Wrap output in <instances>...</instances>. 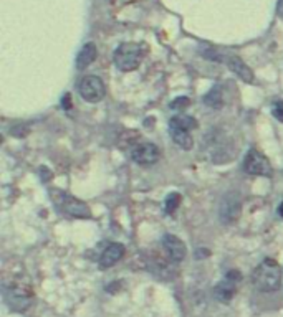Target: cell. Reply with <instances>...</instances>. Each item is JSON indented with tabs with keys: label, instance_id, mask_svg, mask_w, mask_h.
Listing matches in <instances>:
<instances>
[{
	"label": "cell",
	"instance_id": "6da1fadb",
	"mask_svg": "<svg viewBox=\"0 0 283 317\" xmlns=\"http://www.w3.org/2000/svg\"><path fill=\"white\" fill-rule=\"evenodd\" d=\"M282 266L272 258H267L255 267L252 281L258 291L275 292L282 284Z\"/></svg>",
	"mask_w": 283,
	"mask_h": 317
},
{
	"label": "cell",
	"instance_id": "7a4b0ae2",
	"mask_svg": "<svg viewBox=\"0 0 283 317\" xmlns=\"http://www.w3.org/2000/svg\"><path fill=\"white\" fill-rule=\"evenodd\" d=\"M144 52L146 48L141 43H123L114 52V63L121 71H133L141 64Z\"/></svg>",
	"mask_w": 283,
	"mask_h": 317
},
{
	"label": "cell",
	"instance_id": "3957f363",
	"mask_svg": "<svg viewBox=\"0 0 283 317\" xmlns=\"http://www.w3.org/2000/svg\"><path fill=\"white\" fill-rule=\"evenodd\" d=\"M52 195H53L55 205H57L63 213H67V215L74 216V218H89L91 216L88 205L84 202H79L78 198H74L71 195H68V193L60 192V190H53Z\"/></svg>",
	"mask_w": 283,
	"mask_h": 317
},
{
	"label": "cell",
	"instance_id": "277c9868",
	"mask_svg": "<svg viewBox=\"0 0 283 317\" xmlns=\"http://www.w3.org/2000/svg\"><path fill=\"white\" fill-rule=\"evenodd\" d=\"M240 195L237 192H228L227 195H223L220 207H218V218L223 225H232L240 216Z\"/></svg>",
	"mask_w": 283,
	"mask_h": 317
},
{
	"label": "cell",
	"instance_id": "5b68a950",
	"mask_svg": "<svg viewBox=\"0 0 283 317\" xmlns=\"http://www.w3.org/2000/svg\"><path fill=\"white\" fill-rule=\"evenodd\" d=\"M243 168H245V172L250 173V175L270 177L272 172H273L270 160H268L263 154L255 151V149H252V151L247 152L245 160H243Z\"/></svg>",
	"mask_w": 283,
	"mask_h": 317
},
{
	"label": "cell",
	"instance_id": "8992f818",
	"mask_svg": "<svg viewBox=\"0 0 283 317\" xmlns=\"http://www.w3.org/2000/svg\"><path fill=\"white\" fill-rule=\"evenodd\" d=\"M79 94H81V98L88 103L101 101L104 94H106V88H104L103 79L98 76L83 78L81 83H79Z\"/></svg>",
	"mask_w": 283,
	"mask_h": 317
},
{
	"label": "cell",
	"instance_id": "52a82bcc",
	"mask_svg": "<svg viewBox=\"0 0 283 317\" xmlns=\"http://www.w3.org/2000/svg\"><path fill=\"white\" fill-rule=\"evenodd\" d=\"M5 299H7L8 306L15 311H23L28 307V302L32 299V292L25 286H10L5 289Z\"/></svg>",
	"mask_w": 283,
	"mask_h": 317
},
{
	"label": "cell",
	"instance_id": "ba28073f",
	"mask_svg": "<svg viewBox=\"0 0 283 317\" xmlns=\"http://www.w3.org/2000/svg\"><path fill=\"white\" fill-rule=\"evenodd\" d=\"M240 281V272L237 271H230L227 274V277L222 282L213 287V297L218 302H228L235 296V282Z\"/></svg>",
	"mask_w": 283,
	"mask_h": 317
},
{
	"label": "cell",
	"instance_id": "9c48e42d",
	"mask_svg": "<svg viewBox=\"0 0 283 317\" xmlns=\"http://www.w3.org/2000/svg\"><path fill=\"white\" fill-rule=\"evenodd\" d=\"M131 158L139 165H152L157 162L159 158V151L154 144H139L131 151Z\"/></svg>",
	"mask_w": 283,
	"mask_h": 317
},
{
	"label": "cell",
	"instance_id": "30bf717a",
	"mask_svg": "<svg viewBox=\"0 0 283 317\" xmlns=\"http://www.w3.org/2000/svg\"><path fill=\"white\" fill-rule=\"evenodd\" d=\"M162 246H164V250L167 251V255L172 261L181 263L184 258H186L187 248H186V245H184V241L181 240V238H177L174 235H164Z\"/></svg>",
	"mask_w": 283,
	"mask_h": 317
},
{
	"label": "cell",
	"instance_id": "8fae6325",
	"mask_svg": "<svg viewBox=\"0 0 283 317\" xmlns=\"http://www.w3.org/2000/svg\"><path fill=\"white\" fill-rule=\"evenodd\" d=\"M223 61L227 63V66L230 68V71L235 73L237 76L242 79V81H245V83H252L253 81L252 69L248 68L245 63H243L242 58L235 56V54H228V56L223 58Z\"/></svg>",
	"mask_w": 283,
	"mask_h": 317
},
{
	"label": "cell",
	"instance_id": "7c38bea8",
	"mask_svg": "<svg viewBox=\"0 0 283 317\" xmlns=\"http://www.w3.org/2000/svg\"><path fill=\"white\" fill-rule=\"evenodd\" d=\"M123 256H124V245H121V243H111L109 246H106V250L103 251L101 258H99V266H101L103 269L111 267L116 264Z\"/></svg>",
	"mask_w": 283,
	"mask_h": 317
},
{
	"label": "cell",
	"instance_id": "4fadbf2b",
	"mask_svg": "<svg viewBox=\"0 0 283 317\" xmlns=\"http://www.w3.org/2000/svg\"><path fill=\"white\" fill-rule=\"evenodd\" d=\"M94 59H96V47H94V43H86L81 50H79V53L76 56V68L78 69L88 68Z\"/></svg>",
	"mask_w": 283,
	"mask_h": 317
},
{
	"label": "cell",
	"instance_id": "5bb4252c",
	"mask_svg": "<svg viewBox=\"0 0 283 317\" xmlns=\"http://www.w3.org/2000/svg\"><path fill=\"white\" fill-rule=\"evenodd\" d=\"M169 127H171L172 141L181 149H184V151H191L194 147V139L191 136V132L186 131V129H179V127H172V126H169Z\"/></svg>",
	"mask_w": 283,
	"mask_h": 317
},
{
	"label": "cell",
	"instance_id": "9a60e30c",
	"mask_svg": "<svg viewBox=\"0 0 283 317\" xmlns=\"http://www.w3.org/2000/svg\"><path fill=\"white\" fill-rule=\"evenodd\" d=\"M169 126L172 127H179V129H186V131H191V129L197 127V122L194 121V117L189 116H176L169 121Z\"/></svg>",
	"mask_w": 283,
	"mask_h": 317
},
{
	"label": "cell",
	"instance_id": "2e32d148",
	"mask_svg": "<svg viewBox=\"0 0 283 317\" xmlns=\"http://www.w3.org/2000/svg\"><path fill=\"white\" fill-rule=\"evenodd\" d=\"M204 103L207 104V106L211 107H222L223 104V99H222V93H220V88H213L211 93L206 94V98H204Z\"/></svg>",
	"mask_w": 283,
	"mask_h": 317
},
{
	"label": "cell",
	"instance_id": "e0dca14e",
	"mask_svg": "<svg viewBox=\"0 0 283 317\" xmlns=\"http://www.w3.org/2000/svg\"><path fill=\"white\" fill-rule=\"evenodd\" d=\"M182 202V197L181 193H169L167 198H166V211L167 213H174L179 208V205H181Z\"/></svg>",
	"mask_w": 283,
	"mask_h": 317
},
{
	"label": "cell",
	"instance_id": "ac0fdd59",
	"mask_svg": "<svg viewBox=\"0 0 283 317\" xmlns=\"http://www.w3.org/2000/svg\"><path fill=\"white\" fill-rule=\"evenodd\" d=\"M189 104H191V99L182 96V98L174 99V101L171 103V109H182V107H187Z\"/></svg>",
	"mask_w": 283,
	"mask_h": 317
},
{
	"label": "cell",
	"instance_id": "d6986e66",
	"mask_svg": "<svg viewBox=\"0 0 283 317\" xmlns=\"http://www.w3.org/2000/svg\"><path fill=\"white\" fill-rule=\"evenodd\" d=\"M273 116L283 122V104H280V106L277 104V107H273Z\"/></svg>",
	"mask_w": 283,
	"mask_h": 317
},
{
	"label": "cell",
	"instance_id": "ffe728a7",
	"mask_svg": "<svg viewBox=\"0 0 283 317\" xmlns=\"http://www.w3.org/2000/svg\"><path fill=\"white\" fill-rule=\"evenodd\" d=\"M63 107H65V109H70V107H71V96H70V94H67V96L63 98Z\"/></svg>",
	"mask_w": 283,
	"mask_h": 317
},
{
	"label": "cell",
	"instance_id": "44dd1931",
	"mask_svg": "<svg viewBox=\"0 0 283 317\" xmlns=\"http://www.w3.org/2000/svg\"><path fill=\"white\" fill-rule=\"evenodd\" d=\"M277 12L278 15L283 18V0H278V5H277Z\"/></svg>",
	"mask_w": 283,
	"mask_h": 317
},
{
	"label": "cell",
	"instance_id": "7402d4cb",
	"mask_svg": "<svg viewBox=\"0 0 283 317\" xmlns=\"http://www.w3.org/2000/svg\"><path fill=\"white\" fill-rule=\"evenodd\" d=\"M278 213H280V215L283 216V203H282V205H280V208H278Z\"/></svg>",
	"mask_w": 283,
	"mask_h": 317
}]
</instances>
